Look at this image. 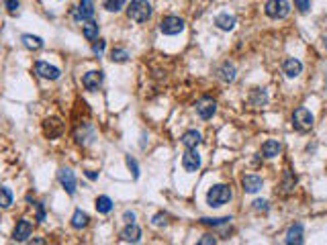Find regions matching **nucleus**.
<instances>
[{
	"label": "nucleus",
	"mask_w": 327,
	"mask_h": 245,
	"mask_svg": "<svg viewBox=\"0 0 327 245\" xmlns=\"http://www.w3.org/2000/svg\"><path fill=\"white\" fill-rule=\"evenodd\" d=\"M154 9L150 5V0H131V5L127 9V15L131 21L135 23H145V21H150Z\"/></svg>",
	"instance_id": "nucleus-1"
},
{
	"label": "nucleus",
	"mask_w": 327,
	"mask_h": 245,
	"mask_svg": "<svg viewBox=\"0 0 327 245\" xmlns=\"http://www.w3.org/2000/svg\"><path fill=\"white\" fill-rule=\"evenodd\" d=\"M231 200V188L225 186V184H217V186H211L209 192H206V202L213 208H219L223 204H227Z\"/></svg>",
	"instance_id": "nucleus-2"
},
{
	"label": "nucleus",
	"mask_w": 327,
	"mask_h": 245,
	"mask_svg": "<svg viewBox=\"0 0 327 245\" xmlns=\"http://www.w3.org/2000/svg\"><path fill=\"white\" fill-rule=\"evenodd\" d=\"M266 15H268L270 19H286L288 13H290V5L286 3V0H268L264 7Z\"/></svg>",
	"instance_id": "nucleus-3"
},
{
	"label": "nucleus",
	"mask_w": 327,
	"mask_h": 245,
	"mask_svg": "<svg viewBox=\"0 0 327 245\" xmlns=\"http://www.w3.org/2000/svg\"><path fill=\"white\" fill-rule=\"evenodd\" d=\"M313 114L305 108V106H301V108H296L294 112H292V127L296 129V131H309L311 127H313Z\"/></svg>",
	"instance_id": "nucleus-4"
},
{
	"label": "nucleus",
	"mask_w": 327,
	"mask_h": 245,
	"mask_svg": "<svg viewBox=\"0 0 327 245\" xmlns=\"http://www.w3.org/2000/svg\"><path fill=\"white\" fill-rule=\"evenodd\" d=\"M184 21L180 17H176V15H170V17H164L162 23H160V31L164 35H178V33H182L184 31Z\"/></svg>",
	"instance_id": "nucleus-5"
},
{
	"label": "nucleus",
	"mask_w": 327,
	"mask_h": 245,
	"mask_svg": "<svg viewBox=\"0 0 327 245\" xmlns=\"http://www.w3.org/2000/svg\"><path fill=\"white\" fill-rule=\"evenodd\" d=\"M62 133H64V122L57 116H49V118L43 120V135L47 139H57Z\"/></svg>",
	"instance_id": "nucleus-6"
},
{
	"label": "nucleus",
	"mask_w": 327,
	"mask_h": 245,
	"mask_svg": "<svg viewBox=\"0 0 327 245\" xmlns=\"http://www.w3.org/2000/svg\"><path fill=\"white\" fill-rule=\"evenodd\" d=\"M57 180H59V184L64 186V190L70 194V196H74L76 194V176H74V172L70 170V168H62L57 172Z\"/></svg>",
	"instance_id": "nucleus-7"
},
{
	"label": "nucleus",
	"mask_w": 327,
	"mask_h": 245,
	"mask_svg": "<svg viewBox=\"0 0 327 245\" xmlns=\"http://www.w3.org/2000/svg\"><path fill=\"white\" fill-rule=\"evenodd\" d=\"M102 80H104V74H102L100 70H92V72L84 74L82 86H84L86 90H90V92H96V90L102 86Z\"/></svg>",
	"instance_id": "nucleus-8"
},
{
	"label": "nucleus",
	"mask_w": 327,
	"mask_h": 245,
	"mask_svg": "<svg viewBox=\"0 0 327 245\" xmlns=\"http://www.w3.org/2000/svg\"><path fill=\"white\" fill-rule=\"evenodd\" d=\"M94 17V0H80L78 9L74 11V19L76 21H88Z\"/></svg>",
	"instance_id": "nucleus-9"
},
{
	"label": "nucleus",
	"mask_w": 327,
	"mask_h": 245,
	"mask_svg": "<svg viewBox=\"0 0 327 245\" xmlns=\"http://www.w3.org/2000/svg\"><path fill=\"white\" fill-rule=\"evenodd\" d=\"M182 168H184L186 172H190V174L196 172V170L200 168V156H198L196 147L184 151V156H182Z\"/></svg>",
	"instance_id": "nucleus-10"
},
{
	"label": "nucleus",
	"mask_w": 327,
	"mask_h": 245,
	"mask_svg": "<svg viewBox=\"0 0 327 245\" xmlns=\"http://www.w3.org/2000/svg\"><path fill=\"white\" fill-rule=\"evenodd\" d=\"M35 74L39 78H43V80H57L59 76H62V74H59V70L55 66L47 64V61H37V64H35Z\"/></svg>",
	"instance_id": "nucleus-11"
},
{
	"label": "nucleus",
	"mask_w": 327,
	"mask_h": 245,
	"mask_svg": "<svg viewBox=\"0 0 327 245\" xmlns=\"http://www.w3.org/2000/svg\"><path fill=\"white\" fill-rule=\"evenodd\" d=\"M196 112H198L200 118L209 120V118L217 112V102H215L213 98H202V100L196 102Z\"/></svg>",
	"instance_id": "nucleus-12"
},
{
	"label": "nucleus",
	"mask_w": 327,
	"mask_h": 245,
	"mask_svg": "<svg viewBox=\"0 0 327 245\" xmlns=\"http://www.w3.org/2000/svg\"><path fill=\"white\" fill-rule=\"evenodd\" d=\"M31 231H33V225H31V221H27V219H21V221L17 223L15 231H13V239H15V241H27V237L31 235Z\"/></svg>",
	"instance_id": "nucleus-13"
},
{
	"label": "nucleus",
	"mask_w": 327,
	"mask_h": 245,
	"mask_svg": "<svg viewBox=\"0 0 327 245\" xmlns=\"http://www.w3.org/2000/svg\"><path fill=\"white\" fill-rule=\"evenodd\" d=\"M242 186H244V190H246L248 194H256L258 190H262L264 182H262V178H260V176L250 174V176H244V180H242Z\"/></svg>",
	"instance_id": "nucleus-14"
},
{
	"label": "nucleus",
	"mask_w": 327,
	"mask_h": 245,
	"mask_svg": "<svg viewBox=\"0 0 327 245\" xmlns=\"http://www.w3.org/2000/svg\"><path fill=\"white\" fill-rule=\"evenodd\" d=\"M282 72L286 74V78H296L303 72V64L299 59L288 57V59H284V64H282Z\"/></svg>",
	"instance_id": "nucleus-15"
},
{
	"label": "nucleus",
	"mask_w": 327,
	"mask_h": 245,
	"mask_svg": "<svg viewBox=\"0 0 327 245\" xmlns=\"http://www.w3.org/2000/svg\"><path fill=\"white\" fill-rule=\"evenodd\" d=\"M288 245H301L305 239H303V225L301 223H294V225H290L288 227V231H286V239H284Z\"/></svg>",
	"instance_id": "nucleus-16"
},
{
	"label": "nucleus",
	"mask_w": 327,
	"mask_h": 245,
	"mask_svg": "<svg viewBox=\"0 0 327 245\" xmlns=\"http://www.w3.org/2000/svg\"><path fill=\"white\" fill-rule=\"evenodd\" d=\"M98 31H100V27H98V23L94 19H88V21L82 23V33H84V37L88 41H96L98 39Z\"/></svg>",
	"instance_id": "nucleus-17"
},
{
	"label": "nucleus",
	"mask_w": 327,
	"mask_h": 245,
	"mask_svg": "<svg viewBox=\"0 0 327 245\" xmlns=\"http://www.w3.org/2000/svg\"><path fill=\"white\" fill-rule=\"evenodd\" d=\"M121 239L125 243H137L141 239V229L135 223H127V227L121 231Z\"/></svg>",
	"instance_id": "nucleus-18"
},
{
	"label": "nucleus",
	"mask_w": 327,
	"mask_h": 245,
	"mask_svg": "<svg viewBox=\"0 0 327 245\" xmlns=\"http://www.w3.org/2000/svg\"><path fill=\"white\" fill-rule=\"evenodd\" d=\"M280 151H282V145L278 141H274V139H268V141L262 145V156L266 160H272V158L280 156Z\"/></svg>",
	"instance_id": "nucleus-19"
},
{
	"label": "nucleus",
	"mask_w": 327,
	"mask_h": 245,
	"mask_svg": "<svg viewBox=\"0 0 327 245\" xmlns=\"http://www.w3.org/2000/svg\"><path fill=\"white\" fill-rule=\"evenodd\" d=\"M235 23H237V19L233 15H229V13H221V15L215 17V25L221 31H231L235 27Z\"/></svg>",
	"instance_id": "nucleus-20"
},
{
	"label": "nucleus",
	"mask_w": 327,
	"mask_h": 245,
	"mask_svg": "<svg viewBox=\"0 0 327 245\" xmlns=\"http://www.w3.org/2000/svg\"><path fill=\"white\" fill-rule=\"evenodd\" d=\"M200 141H202V135H200L198 131H194V129H190V131H186V133L182 135V145H184L186 149H194V147H198Z\"/></svg>",
	"instance_id": "nucleus-21"
},
{
	"label": "nucleus",
	"mask_w": 327,
	"mask_h": 245,
	"mask_svg": "<svg viewBox=\"0 0 327 245\" xmlns=\"http://www.w3.org/2000/svg\"><path fill=\"white\" fill-rule=\"evenodd\" d=\"M219 78L223 80V82H233L235 80V74H237V70H235V66L233 64H229V61H225V64L219 68Z\"/></svg>",
	"instance_id": "nucleus-22"
},
{
	"label": "nucleus",
	"mask_w": 327,
	"mask_h": 245,
	"mask_svg": "<svg viewBox=\"0 0 327 245\" xmlns=\"http://www.w3.org/2000/svg\"><path fill=\"white\" fill-rule=\"evenodd\" d=\"M88 214L84 212V210H80V208H76L74 210V214H72V227L74 229H84L86 225H88Z\"/></svg>",
	"instance_id": "nucleus-23"
},
{
	"label": "nucleus",
	"mask_w": 327,
	"mask_h": 245,
	"mask_svg": "<svg viewBox=\"0 0 327 245\" xmlns=\"http://www.w3.org/2000/svg\"><path fill=\"white\" fill-rule=\"evenodd\" d=\"M23 45L27 49H31V51H37L43 47V39L37 37V35H23Z\"/></svg>",
	"instance_id": "nucleus-24"
},
{
	"label": "nucleus",
	"mask_w": 327,
	"mask_h": 245,
	"mask_svg": "<svg viewBox=\"0 0 327 245\" xmlns=\"http://www.w3.org/2000/svg\"><path fill=\"white\" fill-rule=\"evenodd\" d=\"M127 59H129V51L123 49V47H115L111 51V61H113V64H125Z\"/></svg>",
	"instance_id": "nucleus-25"
},
{
	"label": "nucleus",
	"mask_w": 327,
	"mask_h": 245,
	"mask_svg": "<svg viewBox=\"0 0 327 245\" xmlns=\"http://www.w3.org/2000/svg\"><path fill=\"white\" fill-rule=\"evenodd\" d=\"M96 210H98L100 214L111 212V210H113V200H111L108 196H98V198H96Z\"/></svg>",
	"instance_id": "nucleus-26"
},
{
	"label": "nucleus",
	"mask_w": 327,
	"mask_h": 245,
	"mask_svg": "<svg viewBox=\"0 0 327 245\" xmlns=\"http://www.w3.org/2000/svg\"><path fill=\"white\" fill-rule=\"evenodd\" d=\"M13 204V192L7 186H0V208H9Z\"/></svg>",
	"instance_id": "nucleus-27"
},
{
	"label": "nucleus",
	"mask_w": 327,
	"mask_h": 245,
	"mask_svg": "<svg viewBox=\"0 0 327 245\" xmlns=\"http://www.w3.org/2000/svg\"><path fill=\"white\" fill-rule=\"evenodd\" d=\"M125 3H127V0H104L102 7H104L108 13H119V11L125 7Z\"/></svg>",
	"instance_id": "nucleus-28"
},
{
	"label": "nucleus",
	"mask_w": 327,
	"mask_h": 245,
	"mask_svg": "<svg viewBox=\"0 0 327 245\" xmlns=\"http://www.w3.org/2000/svg\"><path fill=\"white\" fill-rule=\"evenodd\" d=\"M266 100H268V96H266L264 90H254V94H252V104L254 106H262V104H266Z\"/></svg>",
	"instance_id": "nucleus-29"
},
{
	"label": "nucleus",
	"mask_w": 327,
	"mask_h": 245,
	"mask_svg": "<svg viewBox=\"0 0 327 245\" xmlns=\"http://www.w3.org/2000/svg\"><path fill=\"white\" fill-rule=\"evenodd\" d=\"M229 221H231V217H221V219H200L202 225H211V227H219V225H225V223H229Z\"/></svg>",
	"instance_id": "nucleus-30"
},
{
	"label": "nucleus",
	"mask_w": 327,
	"mask_h": 245,
	"mask_svg": "<svg viewBox=\"0 0 327 245\" xmlns=\"http://www.w3.org/2000/svg\"><path fill=\"white\" fill-rule=\"evenodd\" d=\"M294 9H299V13H309L311 11V0H294Z\"/></svg>",
	"instance_id": "nucleus-31"
},
{
	"label": "nucleus",
	"mask_w": 327,
	"mask_h": 245,
	"mask_svg": "<svg viewBox=\"0 0 327 245\" xmlns=\"http://www.w3.org/2000/svg\"><path fill=\"white\" fill-rule=\"evenodd\" d=\"M125 162H127V168L131 170V174H133V178L137 180V178H139V166H137V162H135V160H133L131 156H127V158H125Z\"/></svg>",
	"instance_id": "nucleus-32"
},
{
	"label": "nucleus",
	"mask_w": 327,
	"mask_h": 245,
	"mask_svg": "<svg viewBox=\"0 0 327 245\" xmlns=\"http://www.w3.org/2000/svg\"><path fill=\"white\" fill-rule=\"evenodd\" d=\"M5 7L9 11V15H17L19 13V0H5Z\"/></svg>",
	"instance_id": "nucleus-33"
},
{
	"label": "nucleus",
	"mask_w": 327,
	"mask_h": 245,
	"mask_svg": "<svg viewBox=\"0 0 327 245\" xmlns=\"http://www.w3.org/2000/svg\"><path fill=\"white\" fill-rule=\"evenodd\" d=\"M154 225L156 227H166L168 225V214H164V212L156 214V217H154Z\"/></svg>",
	"instance_id": "nucleus-34"
},
{
	"label": "nucleus",
	"mask_w": 327,
	"mask_h": 245,
	"mask_svg": "<svg viewBox=\"0 0 327 245\" xmlns=\"http://www.w3.org/2000/svg\"><path fill=\"white\" fill-rule=\"evenodd\" d=\"M104 45H106V43H104L102 39L94 41V43H92V53H94V55H100V53L104 51Z\"/></svg>",
	"instance_id": "nucleus-35"
},
{
	"label": "nucleus",
	"mask_w": 327,
	"mask_h": 245,
	"mask_svg": "<svg viewBox=\"0 0 327 245\" xmlns=\"http://www.w3.org/2000/svg\"><path fill=\"white\" fill-rule=\"evenodd\" d=\"M215 243H217V239L213 235H204L202 239H198V245H215Z\"/></svg>",
	"instance_id": "nucleus-36"
},
{
	"label": "nucleus",
	"mask_w": 327,
	"mask_h": 245,
	"mask_svg": "<svg viewBox=\"0 0 327 245\" xmlns=\"http://www.w3.org/2000/svg\"><path fill=\"white\" fill-rule=\"evenodd\" d=\"M254 208L256 210H262V212H266V210H268V202H266V200H254Z\"/></svg>",
	"instance_id": "nucleus-37"
},
{
	"label": "nucleus",
	"mask_w": 327,
	"mask_h": 245,
	"mask_svg": "<svg viewBox=\"0 0 327 245\" xmlns=\"http://www.w3.org/2000/svg\"><path fill=\"white\" fill-rule=\"evenodd\" d=\"M35 208H37V221H39V223L45 221V208H43V202H37Z\"/></svg>",
	"instance_id": "nucleus-38"
},
{
	"label": "nucleus",
	"mask_w": 327,
	"mask_h": 245,
	"mask_svg": "<svg viewBox=\"0 0 327 245\" xmlns=\"http://www.w3.org/2000/svg\"><path fill=\"white\" fill-rule=\"evenodd\" d=\"M123 219H125L127 223H133V221H135V214H133L131 210H125V214H123Z\"/></svg>",
	"instance_id": "nucleus-39"
},
{
	"label": "nucleus",
	"mask_w": 327,
	"mask_h": 245,
	"mask_svg": "<svg viewBox=\"0 0 327 245\" xmlns=\"http://www.w3.org/2000/svg\"><path fill=\"white\" fill-rule=\"evenodd\" d=\"M84 174H86V178H90V180H96V178H98V174H96V172H92V170H86Z\"/></svg>",
	"instance_id": "nucleus-40"
},
{
	"label": "nucleus",
	"mask_w": 327,
	"mask_h": 245,
	"mask_svg": "<svg viewBox=\"0 0 327 245\" xmlns=\"http://www.w3.org/2000/svg\"><path fill=\"white\" fill-rule=\"evenodd\" d=\"M325 49H327V39H325Z\"/></svg>",
	"instance_id": "nucleus-41"
}]
</instances>
